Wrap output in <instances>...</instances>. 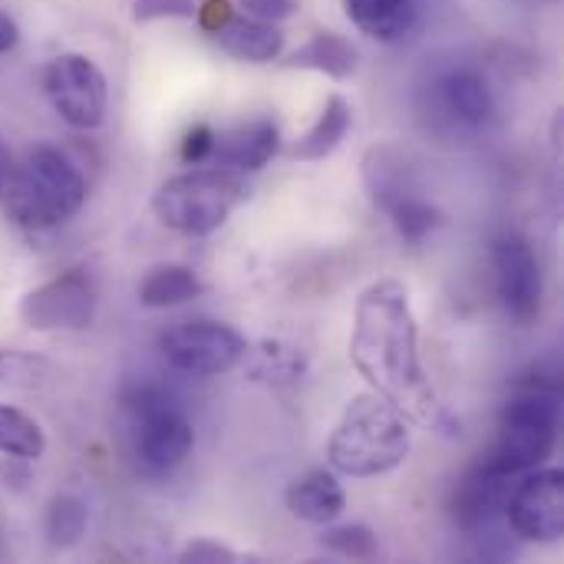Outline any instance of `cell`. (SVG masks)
Segmentation results:
<instances>
[{"label": "cell", "instance_id": "3957f363", "mask_svg": "<svg viewBox=\"0 0 564 564\" xmlns=\"http://www.w3.org/2000/svg\"><path fill=\"white\" fill-rule=\"evenodd\" d=\"M83 202H86L83 172L53 145L30 149L3 195L7 215L30 231H43L69 221L83 208Z\"/></svg>", "mask_w": 564, "mask_h": 564}, {"label": "cell", "instance_id": "5b68a950", "mask_svg": "<svg viewBox=\"0 0 564 564\" xmlns=\"http://www.w3.org/2000/svg\"><path fill=\"white\" fill-rule=\"evenodd\" d=\"M558 436V403L545 390L519 393L502 413V436L496 446V459L489 463L502 476L532 473L542 466Z\"/></svg>", "mask_w": 564, "mask_h": 564}, {"label": "cell", "instance_id": "cb8c5ba5", "mask_svg": "<svg viewBox=\"0 0 564 564\" xmlns=\"http://www.w3.org/2000/svg\"><path fill=\"white\" fill-rule=\"evenodd\" d=\"M324 545L330 552H337L340 558H354V562H370L380 552L377 535L367 525H344V529H330L324 535Z\"/></svg>", "mask_w": 564, "mask_h": 564}, {"label": "cell", "instance_id": "4fadbf2b", "mask_svg": "<svg viewBox=\"0 0 564 564\" xmlns=\"http://www.w3.org/2000/svg\"><path fill=\"white\" fill-rule=\"evenodd\" d=\"M215 40L225 53L248 59V63H268L284 50V33L268 23V20H254V17H228L225 23H218Z\"/></svg>", "mask_w": 564, "mask_h": 564}, {"label": "cell", "instance_id": "d6986e66", "mask_svg": "<svg viewBox=\"0 0 564 564\" xmlns=\"http://www.w3.org/2000/svg\"><path fill=\"white\" fill-rule=\"evenodd\" d=\"M202 281L195 278V271L182 268V264H159L152 268L142 284H139V301L145 307H178L188 304L202 294Z\"/></svg>", "mask_w": 564, "mask_h": 564}, {"label": "cell", "instance_id": "2e32d148", "mask_svg": "<svg viewBox=\"0 0 564 564\" xmlns=\"http://www.w3.org/2000/svg\"><path fill=\"white\" fill-rule=\"evenodd\" d=\"M440 89H443V102L449 106V112L469 126H482L496 112V96L476 69H453L440 83Z\"/></svg>", "mask_w": 564, "mask_h": 564}, {"label": "cell", "instance_id": "83f0119b", "mask_svg": "<svg viewBox=\"0 0 564 564\" xmlns=\"http://www.w3.org/2000/svg\"><path fill=\"white\" fill-rule=\"evenodd\" d=\"M241 7L254 17V20H268L278 23L284 17H291L297 10V0H241Z\"/></svg>", "mask_w": 564, "mask_h": 564}, {"label": "cell", "instance_id": "f1b7e54d", "mask_svg": "<svg viewBox=\"0 0 564 564\" xmlns=\"http://www.w3.org/2000/svg\"><path fill=\"white\" fill-rule=\"evenodd\" d=\"M238 555L218 542H192L185 552H182V562H195V564H212V562H235Z\"/></svg>", "mask_w": 564, "mask_h": 564}, {"label": "cell", "instance_id": "6da1fadb", "mask_svg": "<svg viewBox=\"0 0 564 564\" xmlns=\"http://www.w3.org/2000/svg\"><path fill=\"white\" fill-rule=\"evenodd\" d=\"M350 360L373 393L390 400L403 416L443 436H459V420L443 406L423 370L416 317L400 281H377L357 297Z\"/></svg>", "mask_w": 564, "mask_h": 564}, {"label": "cell", "instance_id": "ba28073f", "mask_svg": "<svg viewBox=\"0 0 564 564\" xmlns=\"http://www.w3.org/2000/svg\"><path fill=\"white\" fill-rule=\"evenodd\" d=\"M43 89L73 129H96L106 119V76L83 53H59L43 73Z\"/></svg>", "mask_w": 564, "mask_h": 564}, {"label": "cell", "instance_id": "44dd1931", "mask_svg": "<svg viewBox=\"0 0 564 564\" xmlns=\"http://www.w3.org/2000/svg\"><path fill=\"white\" fill-rule=\"evenodd\" d=\"M46 449V436L33 416L17 406L0 403V453L10 459H40Z\"/></svg>", "mask_w": 564, "mask_h": 564}, {"label": "cell", "instance_id": "f546056e", "mask_svg": "<svg viewBox=\"0 0 564 564\" xmlns=\"http://www.w3.org/2000/svg\"><path fill=\"white\" fill-rule=\"evenodd\" d=\"M17 40H20V30H17V23L0 10V56L3 53H10L13 46H17Z\"/></svg>", "mask_w": 564, "mask_h": 564}, {"label": "cell", "instance_id": "4dcf8cb0", "mask_svg": "<svg viewBox=\"0 0 564 564\" xmlns=\"http://www.w3.org/2000/svg\"><path fill=\"white\" fill-rule=\"evenodd\" d=\"M10 178H13L10 149H7V142L0 139V202H3V195H7V185H10Z\"/></svg>", "mask_w": 564, "mask_h": 564}, {"label": "cell", "instance_id": "4316f807", "mask_svg": "<svg viewBox=\"0 0 564 564\" xmlns=\"http://www.w3.org/2000/svg\"><path fill=\"white\" fill-rule=\"evenodd\" d=\"M36 360L30 357H20V354H0V383H33V373H36Z\"/></svg>", "mask_w": 564, "mask_h": 564}, {"label": "cell", "instance_id": "7c38bea8", "mask_svg": "<svg viewBox=\"0 0 564 564\" xmlns=\"http://www.w3.org/2000/svg\"><path fill=\"white\" fill-rule=\"evenodd\" d=\"M278 145H281V135L274 122H248L228 132H215L208 162H221L231 172H258L261 165L274 159Z\"/></svg>", "mask_w": 564, "mask_h": 564}, {"label": "cell", "instance_id": "277c9868", "mask_svg": "<svg viewBox=\"0 0 564 564\" xmlns=\"http://www.w3.org/2000/svg\"><path fill=\"white\" fill-rule=\"evenodd\" d=\"M245 198V185L231 169H192L169 178L152 195L155 218L182 235H212Z\"/></svg>", "mask_w": 564, "mask_h": 564}, {"label": "cell", "instance_id": "484cf974", "mask_svg": "<svg viewBox=\"0 0 564 564\" xmlns=\"http://www.w3.org/2000/svg\"><path fill=\"white\" fill-rule=\"evenodd\" d=\"M212 142H215V132L208 126H198L185 135L182 142V159L192 162V165H205L212 159Z\"/></svg>", "mask_w": 564, "mask_h": 564}, {"label": "cell", "instance_id": "52a82bcc", "mask_svg": "<svg viewBox=\"0 0 564 564\" xmlns=\"http://www.w3.org/2000/svg\"><path fill=\"white\" fill-rule=\"evenodd\" d=\"M159 350L165 364L178 373L192 377H218L238 367L245 357V337L218 321H192L165 330L159 337Z\"/></svg>", "mask_w": 564, "mask_h": 564}, {"label": "cell", "instance_id": "7402d4cb", "mask_svg": "<svg viewBox=\"0 0 564 564\" xmlns=\"http://www.w3.org/2000/svg\"><path fill=\"white\" fill-rule=\"evenodd\" d=\"M86 506L76 496H56L46 509V535L53 549H73L86 535Z\"/></svg>", "mask_w": 564, "mask_h": 564}, {"label": "cell", "instance_id": "e0dca14e", "mask_svg": "<svg viewBox=\"0 0 564 564\" xmlns=\"http://www.w3.org/2000/svg\"><path fill=\"white\" fill-rule=\"evenodd\" d=\"M354 26L373 40H400L413 26V0H344Z\"/></svg>", "mask_w": 564, "mask_h": 564}, {"label": "cell", "instance_id": "8fae6325", "mask_svg": "<svg viewBox=\"0 0 564 564\" xmlns=\"http://www.w3.org/2000/svg\"><path fill=\"white\" fill-rule=\"evenodd\" d=\"M509 522L516 535L542 545H555L564 535V476L558 469L532 473L509 502Z\"/></svg>", "mask_w": 564, "mask_h": 564}, {"label": "cell", "instance_id": "9c48e42d", "mask_svg": "<svg viewBox=\"0 0 564 564\" xmlns=\"http://www.w3.org/2000/svg\"><path fill=\"white\" fill-rule=\"evenodd\" d=\"M96 317V284L83 271H66L20 301V321L30 330H83Z\"/></svg>", "mask_w": 564, "mask_h": 564}, {"label": "cell", "instance_id": "ac0fdd59", "mask_svg": "<svg viewBox=\"0 0 564 564\" xmlns=\"http://www.w3.org/2000/svg\"><path fill=\"white\" fill-rule=\"evenodd\" d=\"M350 122H354L350 102L344 96H330L324 112H321V119H317V126L304 139L294 142L291 159H297V162H321V159H327L340 145V139L347 135Z\"/></svg>", "mask_w": 564, "mask_h": 564}, {"label": "cell", "instance_id": "ffe728a7", "mask_svg": "<svg viewBox=\"0 0 564 564\" xmlns=\"http://www.w3.org/2000/svg\"><path fill=\"white\" fill-rule=\"evenodd\" d=\"M364 182L370 188L373 205L383 212H390L400 198L413 195L403 178V165L393 159L390 149H370V155L364 159Z\"/></svg>", "mask_w": 564, "mask_h": 564}, {"label": "cell", "instance_id": "9a60e30c", "mask_svg": "<svg viewBox=\"0 0 564 564\" xmlns=\"http://www.w3.org/2000/svg\"><path fill=\"white\" fill-rule=\"evenodd\" d=\"M294 69H314L330 79H347L357 69V50L340 33H314L304 46H297L288 59Z\"/></svg>", "mask_w": 564, "mask_h": 564}, {"label": "cell", "instance_id": "8992f818", "mask_svg": "<svg viewBox=\"0 0 564 564\" xmlns=\"http://www.w3.org/2000/svg\"><path fill=\"white\" fill-rule=\"evenodd\" d=\"M135 413V456L152 469H175L195 446V430L182 406L162 390H142L132 397Z\"/></svg>", "mask_w": 564, "mask_h": 564}, {"label": "cell", "instance_id": "5bb4252c", "mask_svg": "<svg viewBox=\"0 0 564 564\" xmlns=\"http://www.w3.org/2000/svg\"><path fill=\"white\" fill-rule=\"evenodd\" d=\"M288 509L301 522L327 525L347 509V496H344V486L330 473L317 469V473H307L304 479H297L288 489Z\"/></svg>", "mask_w": 564, "mask_h": 564}, {"label": "cell", "instance_id": "d4e9b609", "mask_svg": "<svg viewBox=\"0 0 564 564\" xmlns=\"http://www.w3.org/2000/svg\"><path fill=\"white\" fill-rule=\"evenodd\" d=\"M195 13H198L195 0H135L132 3V17L139 23L162 20V17H195Z\"/></svg>", "mask_w": 564, "mask_h": 564}, {"label": "cell", "instance_id": "30bf717a", "mask_svg": "<svg viewBox=\"0 0 564 564\" xmlns=\"http://www.w3.org/2000/svg\"><path fill=\"white\" fill-rule=\"evenodd\" d=\"M492 264H496V284L502 307L512 321L532 324L542 311V264L535 248L525 235L506 231L492 245Z\"/></svg>", "mask_w": 564, "mask_h": 564}, {"label": "cell", "instance_id": "7a4b0ae2", "mask_svg": "<svg viewBox=\"0 0 564 564\" xmlns=\"http://www.w3.org/2000/svg\"><path fill=\"white\" fill-rule=\"evenodd\" d=\"M410 446L406 416L380 393H370L357 397L340 416L327 443V459L340 476L370 479L397 469L410 456Z\"/></svg>", "mask_w": 564, "mask_h": 564}, {"label": "cell", "instance_id": "603a6c76", "mask_svg": "<svg viewBox=\"0 0 564 564\" xmlns=\"http://www.w3.org/2000/svg\"><path fill=\"white\" fill-rule=\"evenodd\" d=\"M387 215L393 218L397 231H400L403 238H410V241L426 238V235L443 221V215H440L426 198H420V195H406V198H400Z\"/></svg>", "mask_w": 564, "mask_h": 564}]
</instances>
